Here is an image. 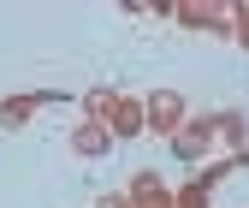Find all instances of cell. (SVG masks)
I'll return each mask as SVG.
<instances>
[{"label": "cell", "instance_id": "7c38bea8", "mask_svg": "<svg viewBox=\"0 0 249 208\" xmlns=\"http://www.w3.org/2000/svg\"><path fill=\"white\" fill-rule=\"evenodd\" d=\"M178 24L184 30H208V0H178Z\"/></svg>", "mask_w": 249, "mask_h": 208}, {"label": "cell", "instance_id": "4fadbf2b", "mask_svg": "<svg viewBox=\"0 0 249 208\" xmlns=\"http://www.w3.org/2000/svg\"><path fill=\"white\" fill-rule=\"evenodd\" d=\"M237 48L249 54V0H237Z\"/></svg>", "mask_w": 249, "mask_h": 208}, {"label": "cell", "instance_id": "8fae6325", "mask_svg": "<svg viewBox=\"0 0 249 208\" xmlns=\"http://www.w3.org/2000/svg\"><path fill=\"white\" fill-rule=\"evenodd\" d=\"M231 172H237V161H231V155H226V161H202V167H196V178H202L208 190H213V185H226Z\"/></svg>", "mask_w": 249, "mask_h": 208}, {"label": "cell", "instance_id": "9a60e30c", "mask_svg": "<svg viewBox=\"0 0 249 208\" xmlns=\"http://www.w3.org/2000/svg\"><path fill=\"white\" fill-rule=\"evenodd\" d=\"M231 161H237V167H249V149H237V155H231Z\"/></svg>", "mask_w": 249, "mask_h": 208}, {"label": "cell", "instance_id": "277c9868", "mask_svg": "<svg viewBox=\"0 0 249 208\" xmlns=\"http://www.w3.org/2000/svg\"><path fill=\"white\" fill-rule=\"evenodd\" d=\"M124 196H131V208H172V185L160 172H131V185H124Z\"/></svg>", "mask_w": 249, "mask_h": 208}, {"label": "cell", "instance_id": "3957f363", "mask_svg": "<svg viewBox=\"0 0 249 208\" xmlns=\"http://www.w3.org/2000/svg\"><path fill=\"white\" fill-rule=\"evenodd\" d=\"M66 89H30V95H0V131H24L36 107H59Z\"/></svg>", "mask_w": 249, "mask_h": 208}, {"label": "cell", "instance_id": "5b68a950", "mask_svg": "<svg viewBox=\"0 0 249 208\" xmlns=\"http://www.w3.org/2000/svg\"><path fill=\"white\" fill-rule=\"evenodd\" d=\"M107 131H113V137H148L142 95H124V89H119V107H113V119H107Z\"/></svg>", "mask_w": 249, "mask_h": 208}, {"label": "cell", "instance_id": "ba28073f", "mask_svg": "<svg viewBox=\"0 0 249 208\" xmlns=\"http://www.w3.org/2000/svg\"><path fill=\"white\" fill-rule=\"evenodd\" d=\"M208 36H231L237 42V0H208Z\"/></svg>", "mask_w": 249, "mask_h": 208}, {"label": "cell", "instance_id": "52a82bcc", "mask_svg": "<svg viewBox=\"0 0 249 208\" xmlns=\"http://www.w3.org/2000/svg\"><path fill=\"white\" fill-rule=\"evenodd\" d=\"M113 107H119V89H113V83L83 89V119H89V125H107V119H113Z\"/></svg>", "mask_w": 249, "mask_h": 208}, {"label": "cell", "instance_id": "9c48e42d", "mask_svg": "<svg viewBox=\"0 0 249 208\" xmlns=\"http://www.w3.org/2000/svg\"><path fill=\"white\" fill-rule=\"evenodd\" d=\"M220 137L231 143V155H237V149H249V113L226 107V113H220Z\"/></svg>", "mask_w": 249, "mask_h": 208}, {"label": "cell", "instance_id": "6da1fadb", "mask_svg": "<svg viewBox=\"0 0 249 208\" xmlns=\"http://www.w3.org/2000/svg\"><path fill=\"white\" fill-rule=\"evenodd\" d=\"M213 137H220V113H190V119H184V131L172 137V155H178L184 167H202L208 149H213Z\"/></svg>", "mask_w": 249, "mask_h": 208}, {"label": "cell", "instance_id": "5bb4252c", "mask_svg": "<svg viewBox=\"0 0 249 208\" xmlns=\"http://www.w3.org/2000/svg\"><path fill=\"white\" fill-rule=\"evenodd\" d=\"M95 208H131V196H124V190H113V196H95Z\"/></svg>", "mask_w": 249, "mask_h": 208}, {"label": "cell", "instance_id": "30bf717a", "mask_svg": "<svg viewBox=\"0 0 249 208\" xmlns=\"http://www.w3.org/2000/svg\"><path fill=\"white\" fill-rule=\"evenodd\" d=\"M208 196H213V190H208V185H202V178L190 172V178H184V185L172 190V208H208Z\"/></svg>", "mask_w": 249, "mask_h": 208}, {"label": "cell", "instance_id": "8992f818", "mask_svg": "<svg viewBox=\"0 0 249 208\" xmlns=\"http://www.w3.org/2000/svg\"><path fill=\"white\" fill-rule=\"evenodd\" d=\"M113 131L107 125H89V119H83V125L71 131V155H83V161H101V155H113Z\"/></svg>", "mask_w": 249, "mask_h": 208}, {"label": "cell", "instance_id": "7a4b0ae2", "mask_svg": "<svg viewBox=\"0 0 249 208\" xmlns=\"http://www.w3.org/2000/svg\"><path fill=\"white\" fill-rule=\"evenodd\" d=\"M142 113H148V137H166V143L184 131V119H190V107H184L178 89H148V95H142Z\"/></svg>", "mask_w": 249, "mask_h": 208}]
</instances>
